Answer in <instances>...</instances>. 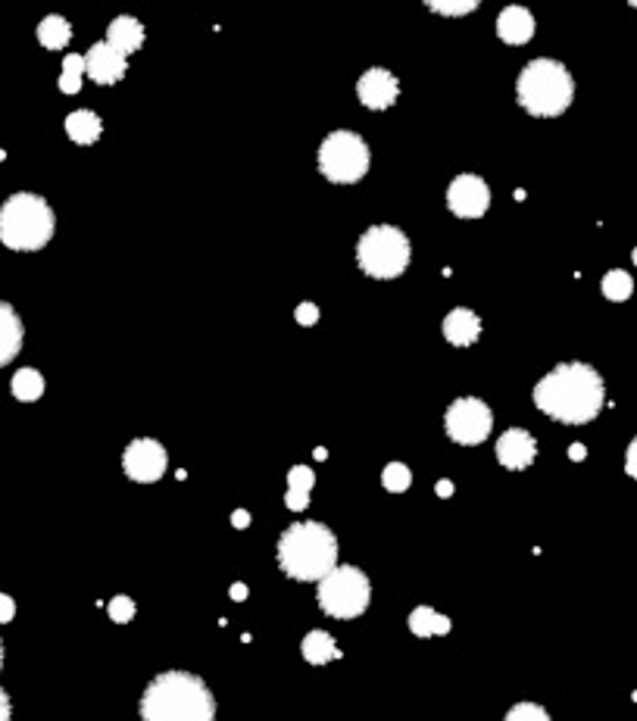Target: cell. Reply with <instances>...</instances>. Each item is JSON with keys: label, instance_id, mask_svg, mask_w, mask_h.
<instances>
[{"label": "cell", "instance_id": "cell-1", "mask_svg": "<svg viewBox=\"0 0 637 721\" xmlns=\"http://www.w3.org/2000/svg\"><path fill=\"white\" fill-rule=\"evenodd\" d=\"M531 400L559 425H588L606 406V384L588 363H559L534 384Z\"/></svg>", "mask_w": 637, "mask_h": 721}, {"label": "cell", "instance_id": "cell-2", "mask_svg": "<svg viewBox=\"0 0 637 721\" xmlns=\"http://www.w3.org/2000/svg\"><path fill=\"white\" fill-rule=\"evenodd\" d=\"M138 715L144 721H213L216 718V697L207 681L194 672H172L157 675L144 687L138 703Z\"/></svg>", "mask_w": 637, "mask_h": 721}, {"label": "cell", "instance_id": "cell-3", "mask_svg": "<svg viewBox=\"0 0 637 721\" xmlns=\"http://www.w3.org/2000/svg\"><path fill=\"white\" fill-rule=\"evenodd\" d=\"M275 559L291 581L316 584L338 565V537L322 522H294L278 537Z\"/></svg>", "mask_w": 637, "mask_h": 721}, {"label": "cell", "instance_id": "cell-4", "mask_svg": "<svg viewBox=\"0 0 637 721\" xmlns=\"http://www.w3.org/2000/svg\"><path fill=\"white\" fill-rule=\"evenodd\" d=\"M519 107L534 119L563 116L575 100V79L559 60H531L516 82Z\"/></svg>", "mask_w": 637, "mask_h": 721}, {"label": "cell", "instance_id": "cell-5", "mask_svg": "<svg viewBox=\"0 0 637 721\" xmlns=\"http://www.w3.org/2000/svg\"><path fill=\"white\" fill-rule=\"evenodd\" d=\"M57 216L50 210V203L38 194L19 191L7 197L0 206V244L19 250V253H35L44 250L54 238Z\"/></svg>", "mask_w": 637, "mask_h": 721}, {"label": "cell", "instance_id": "cell-6", "mask_svg": "<svg viewBox=\"0 0 637 721\" xmlns=\"http://www.w3.org/2000/svg\"><path fill=\"white\" fill-rule=\"evenodd\" d=\"M413 260L410 238L397 225H372L356 241V263L375 281H394Z\"/></svg>", "mask_w": 637, "mask_h": 721}, {"label": "cell", "instance_id": "cell-7", "mask_svg": "<svg viewBox=\"0 0 637 721\" xmlns=\"http://www.w3.org/2000/svg\"><path fill=\"white\" fill-rule=\"evenodd\" d=\"M316 603L328 618L353 622L372 603V581L356 565H335L328 575L316 581Z\"/></svg>", "mask_w": 637, "mask_h": 721}, {"label": "cell", "instance_id": "cell-8", "mask_svg": "<svg viewBox=\"0 0 637 721\" xmlns=\"http://www.w3.org/2000/svg\"><path fill=\"white\" fill-rule=\"evenodd\" d=\"M316 163L331 185H356L366 178V172L372 166V153L360 135L341 128V132H331L319 144Z\"/></svg>", "mask_w": 637, "mask_h": 721}, {"label": "cell", "instance_id": "cell-9", "mask_svg": "<svg viewBox=\"0 0 637 721\" xmlns=\"http://www.w3.org/2000/svg\"><path fill=\"white\" fill-rule=\"evenodd\" d=\"M494 428V409L481 397H456L444 412V431L453 444L478 447L491 437Z\"/></svg>", "mask_w": 637, "mask_h": 721}, {"label": "cell", "instance_id": "cell-10", "mask_svg": "<svg viewBox=\"0 0 637 721\" xmlns=\"http://www.w3.org/2000/svg\"><path fill=\"white\" fill-rule=\"evenodd\" d=\"M169 469V453L154 437H135L122 450V472L135 484H157Z\"/></svg>", "mask_w": 637, "mask_h": 721}, {"label": "cell", "instance_id": "cell-11", "mask_svg": "<svg viewBox=\"0 0 637 721\" xmlns=\"http://www.w3.org/2000/svg\"><path fill=\"white\" fill-rule=\"evenodd\" d=\"M447 206L456 219H481L491 206V188L481 175L463 172L447 188Z\"/></svg>", "mask_w": 637, "mask_h": 721}, {"label": "cell", "instance_id": "cell-12", "mask_svg": "<svg viewBox=\"0 0 637 721\" xmlns=\"http://www.w3.org/2000/svg\"><path fill=\"white\" fill-rule=\"evenodd\" d=\"M494 450H497V462L506 472H525L534 466V459H538V441H534V434L525 428H506L497 437Z\"/></svg>", "mask_w": 637, "mask_h": 721}, {"label": "cell", "instance_id": "cell-13", "mask_svg": "<svg viewBox=\"0 0 637 721\" xmlns=\"http://www.w3.org/2000/svg\"><path fill=\"white\" fill-rule=\"evenodd\" d=\"M356 97H360V103L366 110H391L397 97H400V82L394 79V75L388 69H366L360 75V82H356Z\"/></svg>", "mask_w": 637, "mask_h": 721}, {"label": "cell", "instance_id": "cell-14", "mask_svg": "<svg viewBox=\"0 0 637 721\" xmlns=\"http://www.w3.org/2000/svg\"><path fill=\"white\" fill-rule=\"evenodd\" d=\"M85 72L97 85H116L129 72V57L116 50L110 41H97L85 54Z\"/></svg>", "mask_w": 637, "mask_h": 721}, {"label": "cell", "instance_id": "cell-15", "mask_svg": "<svg viewBox=\"0 0 637 721\" xmlns=\"http://www.w3.org/2000/svg\"><path fill=\"white\" fill-rule=\"evenodd\" d=\"M481 328H484L481 316L475 313V309H469V306L450 309V313L444 316V322H441V334H444V341L450 347H472V344H478Z\"/></svg>", "mask_w": 637, "mask_h": 721}, {"label": "cell", "instance_id": "cell-16", "mask_svg": "<svg viewBox=\"0 0 637 721\" xmlns=\"http://www.w3.org/2000/svg\"><path fill=\"white\" fill-rule=\"evenodd\" d=\"M497 35L503 44H513V47H522L534 38V16L513 4V7H506L500 16H497Z\"/></svg>", "mask_w": 637, "mask_h": 721}, {"label": "cell", "instance_id": "cell-17", "mask_svg": "<svg viewBox=\"0 0 637 721\" xmlns=\"http://www.w3.org/2000/svg\"><path fill=\"white\" fill-rule=\"evenodd\" d=\"M22 338H25V328H22L19 313L10 303L0 300V366L13 363V359L19 356Z\"/></svg>", "mask_w": 637, "mask_h": 721}, {"label": "cell", "instance_id": "cell-18", "mask_svg": "<svg viewBox=\"0 0 637 721\" xmlns=\"http://www.w3.org/2000/svg\"><path fill=\"white\" fill-rule=\"evenodd\" d=\"M406 628L413 637H447L453 631V622L435 606H416L406 618Z\"/></svg>", "mask_w": 637, "mask_h": 721}, {"label": "cell", "instance_id": "cell-19", "mask_svg": "<svg viewBox=\"0 0 637 721\" xmlns=\"http://www.w3.org/2000/svg\"><path fill=\"white\" fill-rule=\"evenodd\" d=\"M107 41L129 57V54H135V50H141V44H144V25L135 16H116L107 25Z\"/></svg>", "mask_w": 637, "mask_h": 721}, {"label": "cell", "instance_id": "cell-20", "mask_svg": "<svg viewBox=\"0 0 637 721\" xmlns=\"http://www.w3.org/2000/svg\"><path fill=\"white\" fill-rule=\"evenodd\" d=\"M66 135L79 147H91L100 141V135H104V122H100V116L94 110H75L66 116Z\"/></svg>", "mask_w": 637, "mask_h": 721}, {"label": "cell", "instance_id": "cell-21", "mask_svg": "<svg viewBox=\"0 0 637 721\" xmlns=\"http://www.w3.org/2000/svg\"><path fill=\"white\" fill-rule=\"evenodd\" d=\"M313 484H316V472L310 466H294L288 472V491H285V506L291 512H303L313 500Z\"/></svg>", "mask_w": 637, "mask_h": 721}, {"label": "cell", "instance_id": "cell-22", "mask_svg": "<svg viewBox=\"0 0 637 721\" xmlns=\"http://www.w3.org/2000/svg\"><path fill=\"white\" fill-rule=\"evenodd\" d=\"M300 653H303V659H307L310 665H316V668L341 659V650H338L335 637H331L328 631H319V628L307 631V637H303V643H300Z\"/></svg>", "mask_w": 637, "mask_h": 721}, {"label": "cell", "instance_id": "cell-23", "mask_svg": "<svg viewBox=\"0 0 637 721\" xmlns=\"http://www.w3.org/2000/svg\"><path fill=\"white\" fill-rule=\"evenodd\" d=\"M44 375L38 372V369H19L16 375H13V381H10V391H13V397L19 400V403H35V400H41L44 397Z\"/></svg>", "mask_w": 637, "mask_h": 721}, {"label": "cell", "instance_id": "cell-24", "mask_svg": "<svg viewBox=\"0 0 637 721\" xmlns=\"http://www.w3.org/2000/svg\"><path fill=\"white\" fill-rule=\"evenodd\" d=\"M72 38V25L63 16H44L38 25V41L47 50H63Z\"/></svg>", "mask_w": 637, "mask_h": 721}, {"label": "cell", "instance_id": "cell-25", "mask_svg": "<svg viewBox=\"0 0 637 721\" xmlns=\"http://www.w3.org/2000/svg\"><path fill=\"white\" fill-rule=\"evenodd\" d=\"M600 291H603V297H606V300H613V303H625V300L634 294V281H631V275H628V272H622V269H613V272H606V275H603V281H600Z\"/></svg>", "mask_w": 637, "mask_h": 721}, {"label": "cell", "instance_id": "cell-26", "mask_svg": "<svg viewBox=\"0 0 637 721\" xmlns=\"http://www.w3.org/2000/svg\"><path fill=\"white\" fill-rule=\"evenodd\" d=\"M82 75H85V57L69 54L63 60V72H60V91L63 94H79L82 91Z\"/></svg>", "mask_w": 637, "mask_h": 721}, {"label": "cell", "instance_id": "cell-27", "mask_svg": "<svg viewBox=\"0 0 637 721\" xmlns=\"http://www.w3.org/2000/svg\"><path fill=\"white\" fill-rule=\"evenodd\" d=\"M381 484H385L388 494H406L413 484V472L410 466H403V462H388L385 472H381Z\"/></svg>", "mask_w": 637, "mask_h": 721}, {"label": "cell", "instance_id": "cell-28", "mask_svg": "<svg viewBox=\"0 0 637 721\" xmlns=\"http://www.w3.org/2000/svg\"><path fill=\"white\" fill-rule=\"evenodd\" d=\"M431 13L438 16H450V19H460V16H469L472 10H478L481 0H425Z\"/></svg>", "mask_w": 637, "mask_h": 721}, {"label": "cell", "instance_id": "cell-29", "mask_svg": "<svg viewBox=\"0 0 637 721\" xmlns=\"http://www.w3.org/2000/svg\"><path fill=\"white\" fill-rule=\"evenodd\" d=\"M135 612H138L135 600L125 597V594H119V597H113V600L107 603V615H110V622H116V625H129L132 618H135Z\"/></svg>", "mask_w": 637, "mask_h": 721}, {"label": "cell", "instance_id": "cell-30", "mask_svg": "<svg viewBox=\"0 0 637 721\" xmlns=\"http://www.w3.org/2000/svg\"><path fill=\"white\" fill-rule=\"evenodd\" d=\"M550 712L538 703H516L506 712V721H547Z\"/></svg>", "mask_w": 637, "mask_h": 721}, {"label": "cell", "instance_id": "cell-31", "mask_svg": "<svg viewBox=\"0 0 637 721\" xmlns=\"http://www.w3.org/2000/svg\"><path fill=\"white\" fill-rule=\"evenodd\" d=\"M319 306L316 303H300L297 309H294V319H297V325H303V328H310V325H316L319 322Z\"/></svg>", "mask_w": 637, "mask_h": 721}, {"label": "cell", "instance_id": "cell-32", "mask_svg": "<svg viewBox=\"0 0 637 721\" xmlns=\"http://www.w3.org/2000/svg\"><path fill=\"white\" fill-rule=\"evenodd\" d=\"M13 615H16V600L7 597V594H0V625H10Z\"/></svg>", "mask_w": 637, "mask_h": 721}, {"label": "cell", "instance_id": "cell-33", "mask_svg": "<svg viewBox=\"0 0 637 721\" xmlns=\"http://www.w3.org/2000/svg\"><path fill=\"white\" fill-rule=\"evenodd\" d=\"M625 472L637 481V437L628 444V450H625Z\"/></svg>", "mask_w": 637, "mask_h": 721}, {"label": "cell", "instance_id": "cell-34", "mask_svg": "<svg viewBox=\"0 0 637 721\" xmlns=\"http://www.w3.org/2000/svg\"><path fill=\"white\" fill-rule=\"evenodd\" d=\"M13 715V706H10V697L4 690H0V721H7Z\"/></svg>", "mask_w": 637, "mask_h": 721}, {"label": "cell", "instance_id": "cell-35", "mask_svg": "<svg viewBox=\"0 0 637 721\" xmlns=\"http://www.w3.org/2000/svg\"><path fill=\"white\" fill-rule=\"evenodd\" d=\"M232 525H235V528H247V525H250V512H247V509H238V512L232 515Z\"/></svg>", "mask_w": 637, "mask_h": 721}, {"label": "cell", "instance_id": "cell-36", "mask_svg": "<svg viewBox=\"0 0 637 721\" xmlns=\"http://www.w3.org/2000/svg\"><path fill=\"white\" fill-rule=\"evenodd\" d=\"M435 491H438V497H453V481H438V487H435Z\"/></svg>", "mask_w": 637, "mask_h": 721}, {"label": "cell", "instance_id": "cell-37", "mask_svg": "<svg viewBox=\"0 0 637 721\" xmlns=\"http://www.w3.org/2000/svg\"><path fill=\"white\" fill-rule=\"evenodd\" d=\"M232 600H235V603L247 600V584H232Z\"/></svg>", "mask_w": 637, "mask_h": 721}, {"label": "cell", "instance_id": "cell-38", "mask_svg": "<svg viewBox=\"0 0 637 721\" xmlns=\"http://www.w3.org/2000/svg\"><path fill=\"white\" fill-rule=\"evenodd\" d=\"M584 456H588V450H584V444H572V447H569V459L581 462Z\"/></svg>", "mask_w": 637, "mask_h": 721}, {"label": "cell", "instance_id": "cell-39", "mask_svg": "<svg viewBox=\"0 0 637 721\" xmlns=\"http://www.w3.org/2000/svg\"><path fill=\"white\" fill-rule=\"evenodd\" d=\"M0 668H4V643H0Z\"/></svg>", "mask_w": 637, "mask_h": 721}, {"label": "cell", "instance_id": "cell-40", "mask_svg": "<svg viewBox=\"0 0 637 721\" xmlns=\"http://www.w3.org/2000/svg\"><path fill=\"white\" fill-rule=\"evenodd\" d=\"M631 260H634V266H637V247H634V253H631Z\"/></svg>", "mask_w": 637, "mask_h": 721}, {"label": "cell", "instance_id": "cell-41", "mask_svg": "<svg viewBox=\"0 0 637 721\" xmlns=\"http://www.w3.org/2000/svg\"><path fill=\"white\" fill-rule=\"evenodd\" d=\"M628 4H631V7H637V0H628Z\"/></svg>", "mask_w": 637, "mask_h": 721}]
</instances>
